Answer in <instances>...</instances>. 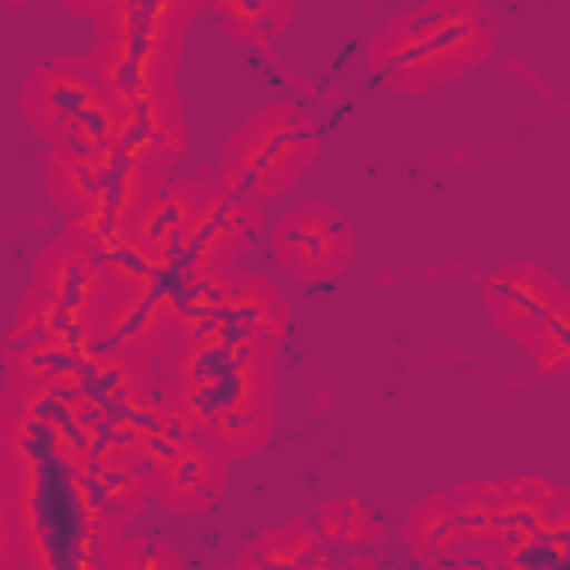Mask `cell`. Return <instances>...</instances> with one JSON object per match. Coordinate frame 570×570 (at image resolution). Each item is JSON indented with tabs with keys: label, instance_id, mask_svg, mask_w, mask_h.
Returning a JSON list of instances; mask_svg holds the SVG:
<instances>
[{
	"label": "cell",
	"instance_id": "cell-1",
	"mask_svg": "<svg viewBox=\"0 0 570 570\" xmlns=\"http://www.w3.org/2000/svg\"><path fill=\"white\" fill-rule=\"evenodd\" d=\"M169 405L174 414L209 441L227 463L267 445L272 436V392H276V347L214 334L169 356Z\"/></svg>",
	"mask_w": 570,
	"mask_h": 570
},
{
	"label": "cell",
	"instance_id": "cell-2",
	"mask_svg": "<svg viewBox=\"0 0 570 570\" xmlns=\"http://www.w3.org/2000/svg\"><path fill=\"white\" fill-rule=\"evenodd\" d=\"M499 45V18L481 0H423L370 40V71L392 94H428L472 67Z\"/></svg>",
	"mask_w": 570,
	"mask_h": 570
},
{
	"label": "cell",
	"instance_id": "cell-3",
	"mask_svg": "<svg viewBox=\"0 0 570 570\" xmlns=\"http://www.w3.org/2000/svg\"><path fill=\"white\" fill-rule=\"evenodd\" d=\"M321 151V125L298 102H267L254 111L218 156V187L245 200L285 196Z\"/></svg>",
	"mask_w": 570,
	"mask_h": 570
},
{
	"label": "cell",
	"instance_id": "cell-4",
	"mask_svg": "<svg viewBox=\"0 0 570 570\" xmlns=\"http://www.w3.org/2000/svg\"><path fill=\"white\" fill-rule=\"evenodd\" d=\"M129 463H134L147 499H156L160 508H169L178 517H196V512L214 508L227 490V459L174 414L169 387H165V414L138 436Z\"/></svg>",
	"mask_w": 570,
	"mask_h": 570
},
{
	"label": "cell",
	"instance_id": "cell-5",
	"mask_svg": "<svg viewBox=\"0 0 570 570\" xmlns=\"http://www.w3.org/2000/svg\"><path fill=\"white\" fill-rule=\"evenodd\" d=\"M481 294H485L490 321L530 352L534 370L543 374L570 370V298L548 267L539 263L494 267Z\"/></svg>",
	"mask_w": 570,
	"mask_h": 570
},
{
	"label": "cell",
	"instance_id": "cell-6",
	"mask_svg": "<svg viewBox=\"0 0 570 570\" xmlns=\"http://www.w3.org/2000/svg\"><path fill=\"white\" fill-rule=\"evenodd\" d=\"M490 566L566 570L570 566V490L543 476L494 481Z\"/></svg>",
	"mask_w": 570,
	"mask_h": 570
},
{
	"label": "cell",
	"instance_id": "cell-7",
	"mask_svg": "<svg viewBox=\"0 0 570 570\" xmlns=\"http://www.w3.org/2000/svg\"><path fill=\"white\" fill-rule=\"evenodd\" d=\"M111 94L89 58H45L22 80V120L49 147L58 142H107Z\"/></svg>",
	"mask_w": 570,
	"mask_h": 570
},
{
	"label": "cell",
	"instance_id": "cell-8",
	"mask_svg": "<svg viewBox=\"0 0 570 570\" xmlns=\"http://www.w3.org/2000/svg\"><path fill=\"white\" fill-rule=\"evenodd\" d=\"M107 142L120 160L169 174V165L187 151V116H183L178 80L151 85L142 94H129V98H111Z\"/></svg>",
	"mask_w": 570,
	"mask_h": 570
},
{
	"label": "cell",
	"instance_id": "cell-9",
	"mask_svg": "<svg viewBox=\"0 0 570 570\" xmlns=\"http://www.w3.org/2000/svg\"><path fill=\"white\" fill-rule=\"evenodd\" d=\"M356 254V232L347 218L325 200H303L272 227V258L285 267V276L303 285H321L347 272Z\"/></svg>",
	"mask_w": 570,
	"mask_h": 570
},
{
	"label": "cell",
	"instance_id": "cell-10",
	"mask_svg": "<svg viewBox=\"0 0 570 570\" xmlns=\"http://www.w3.org/2000/svg\"><path fill=\"white\" fill-rule=\"evenodd\" d=\"M116 160L120 156L111 151V142H58V147H45V191H49V200L67 218L85 214L102 196Z\"/></svg>",
	"mask_w": 570,
	"mask_h": 570
},
{
	"label": "cell",
	"instance_id": "cell-11",
	"mask_svg": "<svg viewBox=\"0 0 570 570\" xmlns=\"http://www.w3.org/2000/svg\"><path fill=\"white\" fill-rule=\"evenodd\" d=\"M31 289H40L45 298H53L58 307H67L85 325L89 303H94V289H98V254L85 240H76L71 232L53 236L36 254V263H31Z\"/></svg>",
	"mask_w": 570,
	"mask_h": 570
},
{
	"label": "cell",
	"instance_id": "cell-12",
	"mask_svg": "<svg viewBox=\"0 0 570 570\" xmlns=\"http://www.w3.org/2000/svg\"><path fill=\"white\" fill-rule=\"evenodd\" d=\"M321 543L330 548L334 561H347V566H370L379 561V548H383V525L374 521V512L347 494L338 499H325L316 512H307Z\"/></svg>",
	"mask_w": 570,
	"mask_h": 570
},
{
	"label": "cell",
	"instance_id": "cell-13",
	"mask_svg": "<svg viewBox=\"0 0 570 570\" xmlns=\"http://www.w3.org/2000/svg\"><path fill=\"white\" fill-rule=\"evenodd\" d=\"M240 566H272V570H312V566H334L330 548L321 543L312 517H289L285 525L263 530L240 557Z\"/></svg>",
	"mask_w": 570,
	"mask_h": 570
},
{
	"label": "cell",
	"instance_id": "cell-14",
	"mask_svg": "<svg viewBox=\"0 0 570 570\" xmlns=\"http://www.w3.org/2000/svg\"><path fill=\"white\" fill-rule=\"evenodd\" d=\"M205 4L223 22V31L240 45H272L294 18V0H205Z\"/></svg>",
	"mask_w": 570,
	"mask_h": 570
},
{
	"label": "cell",
	"instance_id": "cell-15",
	"mask_svg": "<svg viewBox=\"0 0 570 570\" xmlns=\"http://www.w3.org/2000/svg\"><path fill=\"white\" fill-rule=\"evenodd\" d=\"M107 566H120V570H134V566H142V570H174V566H183L178 561V552L174 548H165L160 539H134V534H116V543H111V552H107Z\"/></svg>",
	"mask_w": 570,
	"mask_h": 570
},
{
	"label": "cell",
	"instance_id": "cell-16",
	"mask_svg": "<svg viewBox=\"0 0 570 570\" xmlns=\"http://www.w3.org/2000/svg\"><path fill=\"white\" fill-rule=\"evenodd\" d=\"M22 566V534H18V512H13V490L0 476V570Z\"/></svg>",
	"mask_w": 570,
	"mask_h": 570
},
{
	"label": "cell",
	"instance_id": "cell-17",
	"mask_svg": "<svg viewBox=\"0 0 570 570\" xmlns=\"http://www.w3.org/2000/svg\"><path fill=\"white\" fill-rule=\"evenodd\" d=\"M67 13H80V18H89V22H102L107 13H116L125 0H58Z\"/></svg>",
	"mask_w": 570,
	"mask_h": 570
},
{
	"label": "cell",
	"instance_id": "cell-18",
	"mask_svg": "<svg viewBox=\"0 0 570 570\" xmlns=\"http://www.w3.org/2000/svg\"><path fill=\"white\" fill-rule=\"evenodd\" d=\"M4 4H31V0H4Z\"/></svg>",
	"mask_w": 570,
	"mask_h": 570
}]
</instances>
